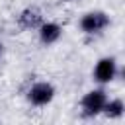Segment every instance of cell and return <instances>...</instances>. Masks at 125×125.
I'll list each match as a JSON object with an SVG mask.
<instances>
[{
    "label": "cell",
    "instance_id": "6da1fadb",
    "mask_svg": "<svg viewBox=\"0 0 125 125\" xmlns=\"http://www.w3.org/2000/svg\"><path fill=\"white\" fill-rule=\"evenodd\" d=\"M105 102H107V96H105L104 90H92V92H88V94L80 100L82 115H84V117H96L98 113H102Z\"/></svg>",
    "mask_w": 125,
    "mask_h": 125
},
{
    "label": "cell",
    "instance_id": "7a4b0ae2",
    "mask_svg": "<svg viewBox=\"0 0 125 125\" xmlns=\"http://www.w3.org/2000/svg\"><path fill=\"white\" fill-rule=\"evenodd\" d=\"M107 25H109V16H107L105 12H100V10L88 12V14H84L82 20H80V29H82L84 33H100V31L105 29Z\"/></svg>",
    "mask_w": 125,
    "mask_h": 125
},
{
    "label": "cell",
    "instance_id": "3957f363",
    "mask_svg": "<svg viewBox=\"0 0 125 125\" xmlns=\"http://www.w3.org/2000/svg\"><path fill=\"white\" fill-rule=\"evenodd\" d=\"M53 98H55V88H53V84H49V82H35V84L27 90V100H29L33 105H37V107L47 105Z\"/></svg>",
    "mask_w": 125,
    "mask_h": 125
},
{
    "label": "cell",
    "instance_id": "277c9868",
    "mask_svg": "<svg viewBox=\"0 0 125 125\" xmlns=\"http://www.w3.org/2000/svg\"><path fill=\"white\" fill-rule=\"evenodd\" d=\"M117 74V64H115V59L113 57H104L98 61L96 68H94V78L100 82V84H105V82H111Z\"/></svg>",
    "mask_w": 125,
    "mask_h": 125
},
{
    "label": "cell",
    "instance_id": "5b68a950",
    "mask_svg": "<svg viewBox=\"0 0 125 125\" xmlns=\"http://www.w3.org/2000/svg\"><path fill=\"white\" fill-rule=\"evenodd\" d=\"M43 23V12L37 6H27L18 16V25L21 29H37Z\"/></svg>",
    "mask_w": 125,
    "mask_h": 125
},
{
    "label": "cell",
    "instance_id": "8992f818",
    "mask_svg": "<svg viewBox=\"0 0 125 125\" xmlns=\"http://www.w3.org/2000/svg\"><path fill=\"white\" fill-rule=\"evenodd\" d=\"M37 29H39V39L45 45H53L55 41H59V37L62 33V27L59 23H55V21H47V23L43 21Z\"/></svg>",
    "mask_w": 125,
    "mask_h": 125
},
{
    "label": "cell",
    "instance_id": "52a82bcc",
    "mask_svg": "<svg viewBox=\"0 0 125 125\" xmlns=\"http://www.w3.org/2000/svg\"><path fill=\"white\" fill-rule=\"evenodd\" d=\"M123 109H125L123 100L115 98V100H109V102H105V104H104L102 113H104L105 117H109V119H117V117H121V115H123Z\"/></svg>",
    "mask_w": 125,
    "mask_h": 125
},
{
    "label": "cell",
    "instance_id": "ba28073f",
    "mask_svg": "<svg viewBox=\"0 0 125 125\" xmlns=\"http://www.w3.org/2000/svg\"><path fill=\"white\" fill-rule=\"evenodd\" d=\"M0 57H2V45H0Z\"/></svg>",
    "mask_w": 125,
    "mask_h": 125
},
{
    "label": "cell",
    "instance_id": "9c48e42d",
    "mask_svg": "<svg viewBox=\"0 0 125 125\" xmlns=\"http://www.w3.org/2000/svg\"><path fill=\"white\" fill-rule=\"evenodd\" d=\"M62 2H70V0H62Z\"/></svg>",
    "mask_w": 125,
    "mask_h": 125
}]
</instances>
